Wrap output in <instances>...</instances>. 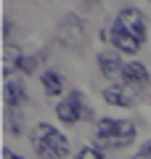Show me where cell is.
Listing matches in <instances>:
<instances>
[{"instance_id":"obj_1","label":"cell","mask_w":151,"mask_h":159,"mask_svg":"<svg viewBox=\"0 0 151 159\" xmlns=\"http://www.w3.org/2000/svg\"><path fill=\"white\" fill-rule=\"evenodd\" d=\"M146 40V19L138 8L119 11L117 21L112 27V43L122 53H138Z\"/></svg>"},{"instance_id":"obj_8","label":"cell","mask_w":151,"mask_h":159,"mask_svg":"<svg viewBox=\"0 0 151 159\" xmlns=\"http://www.w3.org/2000/svg\"><path fill=\"white\" fill-rule=\"evenodd\" d=\"M24 88H21V82H13V80H8L6 82V103L8 106H19V103L24 101Z\"/></svg>"},{"instance_id":"obj_13","label":"cell","mask_w":151,"mask_h":159,"mask_svg":"<svg viewBox=\"0 0 151 159\" xmlns=\"http://www.w3.org/2000/svg\"><path fill=\"white\" fill-rule=\"evenodd\" d=\"M34 66H37V64H34V58H21V69H24V72L32 74V72H34Z\"/></svg>"},{"instance_id":"obj_10","label":"cell","mask_w":151,"mask_h":159,"mask_svg":"<svg viewBox=\"0 0 151 159\" xmlns=\"http://www.w3.org/2000/svg\"><path fill=\"white\" fill-rule=\"evenodd\" d=\"M16 66H21V56H19V51L13 45H6V51H3V69L8 72H13Z\"/></svg>"},{"instance_id":"obj_5","label":"cell","mask_w":151,"mask_h":159,"mask_svg":"<svg viewBox=\"0 0 151 159\" xmlns=\"http://www.w3.org/2000/svg\"><path fill=\"white\" fill-rule=\"evenodd\" d=\"M122 80H125V85H127V88H133V90L140 96L143 88L149 85V72H146L143 64L133 61V64H127V66L122 69Z\"/></svg>"},{"instance_id":"obj_4","label":"cell","mask_w":151,"mask_h":159,"mask_svg":"<svg viewBox=\"0 0 151 159\" xmlns=\"http://www.w3.org/2000/svg\"><path fill=\"white\" fill-rule=\"evenodd\" d=\"M56 114H58V119H61L64 125H74V122H80L82 117H90V111H88V106H85V101H82L80 93H69V96L56 106Z\"/></svg>"},{"instance_id":"obj_14","label":"cell","mask_w":151,"mask_h":159,"mask_svg":"<svg viewBox=\"0 0 151 159\" xmlns=\"http://www.w3.org/2000/svg\"><path fill=\"white\" fill-rule=\"evenodd\" d=\"M3 159H19V157H13L11 151H3Z\"/></svg>"},{"instance_id":"obj_9","label":"cell","mask_w":151,"mask_h":159,"mask_svg":"<svg viewBox=\"0 0 151 159\" xmlns=\"http://www.w3.org/2000/svg\"><path fill=\"white\" fill-rule=\"evenodd\" d=\"M43 88H45L48 96H58V93L64 90V80L58 77L56 72H45L43 74Z\"/></svg>"},{"instance_id":"obj_3","label":"cell","mask_w":151,"mask_h":159,"mask_svg":"<svg viewBox=\"0 0 151 159\" xmlns=\"http://www.w3.org/2000/svg\"><path fill=\"white\" fill-rule=\"evenodd\" d=\"M95 141L109 148L130 146L135 141V125L127 119H101L98 130H95Z\"/></svg>"},{"instance_id":"obj_12","label":"cell","mask_w":151,"mask_h":159,"mask_svg":"<svg viewBox=\"0 0 151 159\" xmlns=\"http://www.w3.org/2000/svg\"><path fill=\"white\" fill-rule=\"evenodd\" d=\"M133 159H151V141H149V143H146V146H143V148H140V151H138V154H135V157H133Z\"/></svg>"},{"instance_id":"obj_2","label":"cell","mask_w":151,"mask_h":159,"mask_svg":"<svg viewBox=\"0 0 151 159\" xmlns=\"http://www.w3.org/2000/svg\"><path fill=\"white\" fill-rule=\"evenodd\" d=\"M29 141H32L34 151H37L43 159H64L69 154V141L56 130V127L45 125V122L32 130Z\"/></svg>"},{"instance_id":"obj_6","label":"cell","mask_w":151,"mask_h":159,"mask_svg":"<svg viewBox=\"0 0 151 159\" xmlns=\"http://www.w3.org/2000/svg\"><path fill=\"white\" fill-rule=\"evenodd\" d=\"M135 96H138V93H135L133 88H127V85H112V88H106V90H103V98H106L109 103L122 106V109H130V106H133Z\"/></svg>"},{"instance_id":"obj_7","label":"cell","mask_w":151,"mask_h":159,"mask_svg":"<svg viewBox=\"0 0 151 159\" xmlns=\"http://www.w3.org/2000/svg\"><path fill=\"white\" fill-rule=\"evenodd\" d=\"M98 66H101V74H103V77H114V74L119 72V58L114 56V53H101Z\"/></svg>"},{"instance_id":"obj_11","label":"cell","mask_w":151,"mask_h":159,"mask_svg":"<svg viewBox=\"0 0 151 159\" xmlns=\"http://www.w3.org/2000/svg\"><path fill=\"white\" fill-rule=\"evenodd\" d=\"M77 159H103V154H101L98 148H82V151L77 154Z\"/></svg>"}]
</instances>
